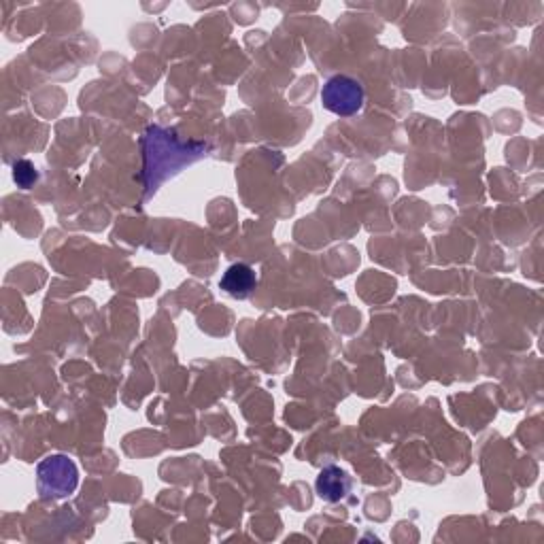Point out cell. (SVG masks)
Segmentation results:
<instances>
[{
    "label": "cell",
    "mask_w": 544,
    "mask_h": 544,
    "mask_svg": "<svg viewBox=\"0 0 544 544\" xmlns=\"http://www.w3.org/2000/svg\"><path fill=\"white\" fill-rule=\"evenodd\" d=\"M209 145L204 143H185L179 136L162 126H149L143 134V181L145 198H149L158 187L168 179L175 177L185 166H190L202 158H207Z\"/></svg>",
    "instance_id": "cell-1"
},
{
    "label": "cell",
    "mask_w": 544,
    "mask_h": 544,
    "mask_svg": "<svg viewBox=\"0 0 544 544\" xmlns=\"http://www.w3.org/2000/svg\"><path fill=\"white\" fill-rule=\"evenodd\" d=\"M37 485L45 500L66 498L79 485V470L66 455H49L37 466Z\"/></svg>",
    "instance_id": "cell-2"
},
{
    "label": "cell",
    "mask_w": 544,
    "mask_h": 544,
    "mask_svg": "<svg viewBox=\"0 0 544 544\" xmlns=\"http://www.w3.org/2000/svg\"><path fill=\"white\" fill-rule=\"evenodd\" d=\"M364 100H366L364 85L347 75L332 77L321 90L323 109H328L338 117H351L355 113H360L364 107Z\"/></svg>",
    "instance_id": "cell-3"
},
{
    "label": "cell",
    "mask_w": 544,
    "mask_h": 544,
    "mask_svg": "<svg viewBox=\"0 0 544 544\" xmlns=\"http://www.w3.org/2000/svg\"><path fill=\"white\" fill-rule=\"evenodd\" d=\"M255 287H258V275L249 264L241 262L232 264L219 281L221 292L236 300H247L255 292Z\"/></svg>",
    "instance_id": "cell-4"
},
{
    "label": "cell",
    "mask_w": 544,
    "mask_h": 544,
    "mask_svg": "<svg viewBox=\"0 0 544 544\" xmlns=\"http://www.w3.org/2000/svg\"><path fill=\"white\" fill-rule=\"evenodd\" d=\"M315 487L321 500L340 502L351 491V476L343 468L328 466L319 472Z\"/></svg>",
    "instance_id": "cell-5"
},
{
    "label": "cell",
    "mask_w": 544,
    "mask_h": 544,
    "mask_svg": "<svg viewBox=\"0 0 544 544\" xmlns=\"http://www.w3.org/2000/svg\"><path fill=\"white\" fill-rule=\"evenodd\" d=\"M13 179L17 187L22 190H30V187L39 181V170L30 160H17L13 164Z\"/></svg>",
    "instance_id": "cell-6"
}]
</instances>
